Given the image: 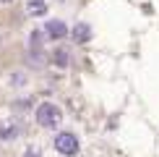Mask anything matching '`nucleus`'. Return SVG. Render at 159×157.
I'll list each match as a JSON object with an SVG mask.
<instances>
[{"label":"nucleus","mask_w":159,"mask_h":157,"mask_svg":"<svg viewBox=\"0 0 159 157\" xmlns=\"http://www.w3.org/2000/svg\"><path fill=\"white\" fill-rule=\"evenodd\" d=\"M34 118H37V123L42 128H57L63 123V110L55 102H42V105H37Z\"/></svg>","instance_id":"1"},{"label":"nucleus","mask_w":159,"mask_h":157,"mask_svg":"<svg viewBox=\"0 0 159 157\" xmlns=\"http://www.w3.org/2000/svg\"><path fill=\"white\" fill-rule=\"evenodd\" d=\"M55 149H57L63 157H76L78 149H81L78 136L73 134V131H60V134L55 136Z\"/></svg>","instance_id":"2"},{"label":"nucleus","mask_w":159,"mask_h":157,"mask_svg":"<svg viewBox=\"0 0 159 157\" xmlns=\"http://www.w3.org/2000/svg\"><path fill=\"white\" fill-rule=\"evenodd\" d=\"M42 52H44V31L31 29V34H29V58H31L34 65L42 63Z\"/></svg>","instance_id":"3"},{"label":"nucleus","mask_w":159,"mask_h":157,"mask_svg":"<svg viewBox=\"0 0 159 157\" xmlns=\"http://www.w3.org/2000/svg\"><path fill=\"white\" fill-rule=\"evenodd\" d=\"M44 37L47 39H63L65 34H68V24L60 21V18H50L47 24H44Z\"/></svg>","instance_id":"4"},{"label":"nucleus","mask_w":159,"mask_h":157,"mask_svg":"<svg viewBox=\"0 0 159 157\" xmlns=\"http://www.w3.org/2000/svg\"><path fill=\"white\" fill-rule=\"evenodd\" d=\"M18 136H21V123L18 121L0 123V141H16Z\"/></svg>","instance_id":"5"},{"label":"nucleus","mask_w":159,"mask_h":157,"mask_svg":"<svg viewBox=\"0 0 159 157\" xmlns=\"http://www.w3.org/2000/svg\"><path fill=\"white\" fill-rule=\"evenodd\" d=\"M70 37H73L78 45L89 42V39H91V26H89V24H84V21H78L73 29H70Z\"/></svg>","instance_id":"6"},{"label":"nucleus","mask_w":159,"mask_h":157,"mask_svg":"<svg viewBox=\"0 0 159 157\" xmlns=\"http://www.w3.org/2000/svg\"><path fill=\"white\" fill-rule=\"evenodd\" d=\"M26 13H29L31 18H39L47 13V0H29L26 3Z\"/></svg>","instance_id":"7"},{"label":"nucleus","mask_w":159,"mask_h":157,"mask_svg":"<svg viewBox=\"0 0 159 157\" xmlns=\"http://www.w3.org/2000/svg\"><path fill=\"white\" fill-rule=\"evenodd\" d=\"M52 63H55V65H60V68H65V65L70 63V52L65 50V47H57V50H52Z\"/></svg>","instance_id":"8"},{"label":"nucleus","mask_w":159,"mask_h":157,"mask_svg":"<svg viewBox=\"0 0 159 157\" xmlns=\"http://www.w3.org/2000/svg\"><path fill=\"white\" fill-rule=\"evenodd\" d=\"M13 84H16V87H24L26 84V76L21 74V71H13Z\"/></svg>","instance_id":"9"},{"label":"nucleus","mask_w":159,"mask_h":157,"mask_svg":"<svg viewBox=\"0 0 159 157\" xmlns=\"http://www.w3.org/2000/svg\"><path fill=\"white\" fill-rule=\"evenodd\" d=\"M24 157H39V149H37V147H29V149L24 152Z\"/></svg>","instance_id":"10"},{"label":"nucleus","mask_w":159,"mask_h":157,"mask_svg":"<svg viewBox=\"0 0 159 157\" xmlns=\"http://www.w3.org/2000/svg\"><path fill=\"white\" fill-rule=\"evenodd\" d=\"M0 3H3V5H11V3H13V0H0Z\"/></svg>","instance_id":"11"},{"label":"nucleus","mask_w":159,"mask_h":157,"mask_svg":"<svg viewBox=\"0 0 159 157\" xmlns=\"http://www.w3.org/2000/svg\"><path fill=\"white\" fill-rule=\"evenodd\" d=\"M0 45H3V31H0Z\"/></svg>","instance_id":"12"}]
</instances>
